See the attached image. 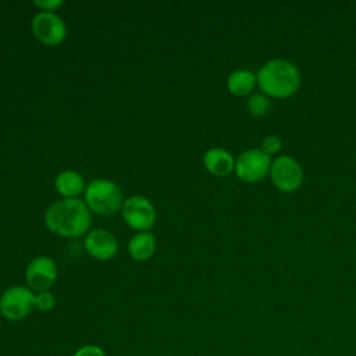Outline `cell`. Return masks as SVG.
I'll list each match as a JSON object with an SVG mask.
<instances>
[{"label":"cell","mask_w":356,"mask_h":356,"mask_svg":"<svg viewBox=\"0 0 356 356\" xmlns=\"http://www.w3.org/2000/svg\"><path fill=\"white\" fill-rule=\"evenodd\" d=\"M56 278L57 266L47 256L35 257L25 270V280L28 285L38 292L47 291L56 282Z\"/></svg>","instance_id":"cell-9"},{"label":"cell","mask_w":356,"mask_h":356,"mask_svg":"<svg viewBox=\"0 0 356 356\" xmlns=\"http://www.w3.org/2000/svg\"><path fill=\"white\" fill-rule=\"evenodd\" d=\"M85 203L89 210L100 216H111L122 209L124 199L120 186L104 178H97L89 182L85 188Z\"/></svg>","instance_id":"cell-3"},{"label":"cell","mask_w":356,"mask_h":356,"mask_svg":"<svg viewBox=\"0 0 356 356\" xmlns=\"http://www.w3.org/2000/svg\"><path fill=\"white\" fill-rule=\"evenodd\" d=\"M63 1L61 0H46V1H35V6H38L39 8H43V11H51L54 8H57L58 6H61Z\"/></svg>","instance_id":"cell-19"},{"label":"cell","mask_w":356,"mask_h":356,"mask_svg":"<svg viewBox=\"0 0 356 356\" xmlns=\"http://www.w3.org/2000/svg\"><path fill=\"white\" fill-rule=\"evenodd\" d=\"M54 305H56V298L49 291H43V292H39L38 295H35V307H38L39 310L47 312V310L53 309Z\"/></svg>","instance_id":"cell-17"},{"label":"cell","mask_w":356,"mask_h":356,"mask_svg":"<svg viewBox=\"0 0 356 356\" xmlns=\"http://www.w3.org/2000/svg\"><path fill=\"white\" fill-rule=\"evenodd\" d=\"M85 249L97 260H110L118 250V242L110 231L93 229L85 236Z\"/></svg>","instance_id":"cell-10"},{"label":"cell","mask_w":356,"mask_h":356,"mask_svg":"<svg viewBox=\"0 0 356 356\" xmlns=\"http://www.w3.org/2000/svg\"><path fill=\"white\" fill-rule=\"evenodd\" d=\"M257 85L268 97L286 99L300 88L298 67L285 58H273L263 64L256 74Z\"/></svg>","instance_id":"cell-2"},{"label":"cell","mask_w":356,"mask_h":356,"mask_svg":"<svg viewBox=\"0 0 356 356\" xmlns=\"http://www.w3.org/2000/svg\"><path fill=\"white\" fill-rule=\"evenodd\" d=\"M56 189L60 195H63L65 199L70 197H75L76 195H79L83 189H85V184H83V178L79 172L76 171H63L56 177L54 181Z\"/></svg>","instance_id":"cell-13"},{"label":"cell","mask_w":356,"mask_h":356,"mask_svg":"<svg viewBox=\"0 0 356 356\" xmlns=\"http://www.w3.org/2000/svg\"><path fill=\"white\" fill-rule=\"evenodd\" d=\"M90 210L76 197L54 202L44 214L46 227L57 235L75 238L83 235L90 225Z\"/></svg>","instance_id":"cell-1"},{"label":"cell","mask_w":356,"mask_h":356,"mask_svg":"<svg viewBox=\"0 0 356 356\" xmlns=\"http://www.w3.org/2000/svg\"><path fill=\"white\" fill-rule=\"evenodd\" d=\"M281 147H282V142L277 135H267V136L263 138L260 149L266 154L273 156V154H277L281 150Z\"/></svg>","instance_id":"cell-16"},{"label":"cell","mask_w":356,"mask_h":356,"mask_svg":"<svg viewBox=\"0 0 356 356\" xmlns=\"http://www.w3.org/2000/svg\"><path fill=\"white\" fill-rule=\"evenodd\" d=\"M156 249V238L149 231H142L134 235L128 243V252L135 260H147Z\"/></svg>","instance_id":"cell-14"},{"label":"cell","mask_w":356,"mask_h":356,"mask_svg":"<svg viewBox=\"0 0 356 356\" xmlns=\"http://www.w3.org/2000/svg\"><path fill=\"white\" fill-rule=\"evenodd\" d=\"M203 165L216 177H225L235 168V160L232 154L221 147H211L203 154Z\"/></svg>","instance_id":"cell-11"},{"label":"cell","mask_w":356,"mask_h":356,"mask_svg":"<svg viewBox=\"0 0 356 356\" xmlns=\"http://www.w3.org/2000/svg\"><path fill=\"white\" fill-rule=\"evenodd\" d=\"M32 32L42 43L56 46L65 39L67 26L57 14L51 11H40L32 18Z\"/></svg>","instance_id":"cell-8"},{"label":"cell","mask_w":356,"mask_h":356,"mask_svg":"<svg viewBox=\"0 0 356 356\" xmlns=\"http://www.w3.org/2000/svg\"><path fill=\"white\" fill-rule=\"evenodd\" d=\"M270 178L273 185L285 193L296 192L303 184V170L292 156H278L271 163Z\"/></svg>","instance_id":"cell-4"},{"label":"cell","mask_w":356,"mask_h":356,"mask_svg":"<svg viewBox=\"0 0 356 356\" xmlns=\"http://www.w3.org/2000/svg\"><path fill=\"white\" fill-rule=\"evenodd\" d=\"M256 83V74L250 70H236L231 72L227 79V88L234 96H246L252 93Z\"/></svg>","instance_id":"cell-12"},{"label":"cell","mask_w":356,"mask_h":356,"mask_svg":"<svg viewBox=\"0 0 356 356\" xmlns=\"http://www.w3.org/2000/svg\"><path fill=\"white\" fill-rule=\"evenodd\" d=\"M246 108L250 115L260 118L270 113L271 110V100L264 93H253L249 96L246 102Z\"/></svg>","instance_id":"cell-15"},{"label":"cell","mask_w":356,"mask_h":356,"mask_svg":"<svg viewBox=\"0 0 356 356\" xmlns=\"http://www.w3.org/2000/svg\"><path fill=\"white\" fill-rule=\"evenodd\" d=\"M271 156L261 149H249L238 156L235 160V174L243 182H259L270 174Z\"/></svg>","instance_id":"cell-5"},{"label":"cell","mask_w":356,"mask_h":356,"mask_svg":"<svg viewBox=\"0 0 356 356\" xmlns=\"http://www.w3.org/2000/svg\"><path fill=\"white\" fill-rule=\"evenodd\" d=\"M35 307V293L26 286H11L0 299V313L4 318L17 321L26 317Z\"/></svg>","instance_id":"cell-6"},{"label":"cell","mask_w":356,"mask_h":356,"mask_svg":"<svg viewBox=\"0 0 356 356\" xmlns=\"http://www.w3.org/2000/svg\"><path fill=\"white\" fill-rule=\"evenodd\" d=\"M122 217L128 227L138 231H147L156 222V210L152 202L140 195L124 200Z\"/></svg>","instance_id":"cell-7"},{"label":"cell","mask_w":356,"mask_h":356,"mask_svg":"<svg viewBox=\"0 0 356 356\" xmlns=\"http://www.w3.org/2000/svg\"><path fill=\"white\" fill-rule=\"evenodd\" d=\"M74 356H106L104 350L100 346L96 345H85L82 348H79Z\"/></svg>","instance_id":"cell-18"}]
</instances>
